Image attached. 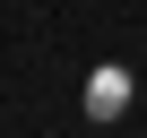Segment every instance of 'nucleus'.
I'll use <instances>...</instances> for the list:
<instances>
[{"instance_id": "1", "label": "nucleus", "mask_w": 147, "mask_h": 138, "mask_svg": "<svg viewBox=\"0 0 147 138\" xmlns=\"http://www.w3.org/2000/svg\"><path fill=\"white\" fill-rule=\"evenodd\" d=\"M121 112H130V69L104 60L95 78H87V121H121Z\"/></svg>"}]
</instances>
